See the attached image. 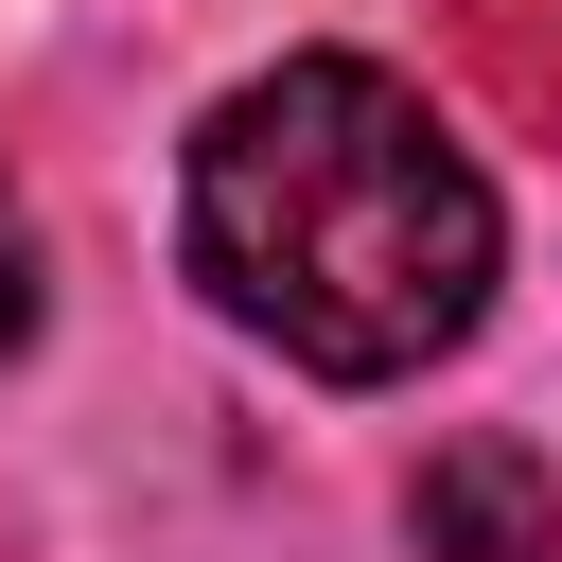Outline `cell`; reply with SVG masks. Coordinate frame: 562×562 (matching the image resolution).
Returning a JSON list of instances; mask_svg holds the SVG:
<instances>
[{
	"label": "cell",
	"instance_id": "1",
	"mask_svg": "<svg viewBox=\"0 0 562 562\" xmlns=\"http://www.w3.org/2000/svg\"><path fill=\"white\" fill-rule=\"evenodd\" d=\"M176 246L263 351L334 386H404L492 316V176L369 53L246 70L176 158Z\"/></svg>",
	"mask_w": 562,
	"mask_h": 562
},
{
	"label": "cell",
	"instance_id": "2",
	"mask_svg": "<svg viewBox=\"0 0 562 562\" xmlns=\"http://www.w3.org/2000/svg\"><path fill=\"white\" fill-rule=\"evenodd\" d=\"M404 509H422V562H562V474L527 439H439Z\"/></svg>",
	"mask_w": 562,
	"mask_h": 562
},
{
	"label": "cell",
	"instance_id": "3",
	"mask_svg": "<svg viewBox=\"0 0 562 562\" xmlns=\"http://www.w3.org/2000/svg\"><path fill=\"white\" fill-rule=\"evenodd\" d=\"M18 351H35V211L0 193V369H18Z\"/></svg>",
	"mask_w": 562,
	"mask_h": 562
}]
</instances>
